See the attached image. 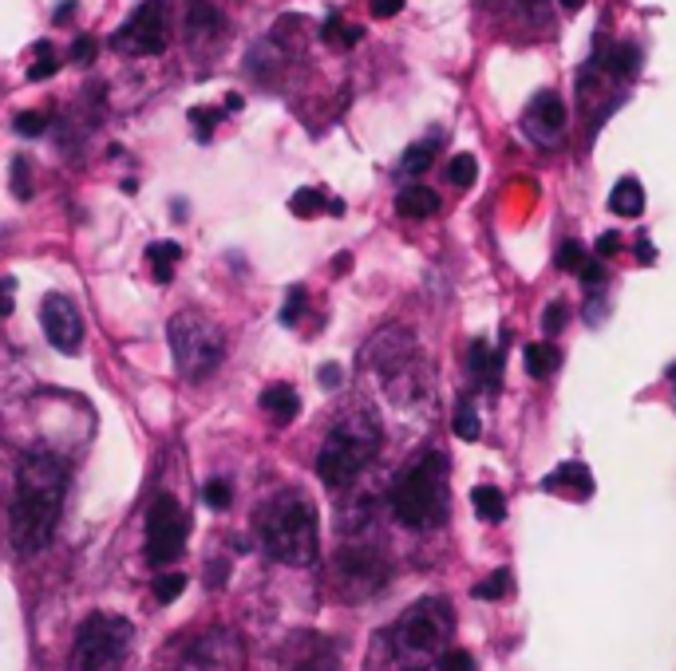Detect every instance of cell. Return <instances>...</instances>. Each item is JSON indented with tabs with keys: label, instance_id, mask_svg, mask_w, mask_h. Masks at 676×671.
<instances>
[{
	"label": "cell",
	"instance_id": "18",
	"mask_svg": "<svg viewBox=\"0 0 676 671\" xmlns=\"http://www.w3.org/2000/svg\"><path fill=\"white\" fill-rule=\"evenodd\" d=\"M609 209H614L617 217H641V209H645V190H641V182H637V178H621L614 187V194H609Z\"/></svg>",
	"mask_w": 676,
	"mask_h": 671
},
{
	"label": "cell",
	"instance_id": "33",
	"mask_svg": "<svg viewBox=\"0 0 676 671\" xmlns=\"http://www.w3.org/2000/svg\"><path fill=\"white\" fill-rule=\"evenodd\" d=\"M305 304H309V297H305V289H301V285H293V289H289V297H285V304H282V324H285V328H293V324L301 321Z\"/></svg>",
	"mask_w": 676,
	"mask_h": 671
},
{
	"label": "cell",
	"instance_id": "27",
	"mask_svg": "<svg viewBox=\"0 0 676 671\" xmlns=\"http://www.w3.org/2000/svg\"><path fill=\"white\" fill-rule=\"evenodd\" d=\"M448 178L455 182L459 190L475 187V178H479V163H475V155H455V158H451Z\"/></svg>",
	"mask_w": 676,
	"mask_h": 671
},
{
	"label": "cell",
	"instance_id": "21",
	"mask_svg": "<svg viewBox=\"0 0 676 671\" xmlns=\"http://www.w3.org/2000/svg\"><path fill=\"white\" fill-rule=\"evenodd\" d=\"M146 257H151V273H155V280L170 285V280H175V265H178V257H182V249H178V241H155V245L146 249Z\"/></svg>",
	"mask_w": 676,
	"mask_h": 671
},
{
	"label": "cell",
	"instance_id": "32",
	"mask_svg": "<svg viewBox=\"0 0 676 671\" xmlns=\"http://www.w3.org/2000/svg\"><path fill=\"white\" fill-rule=\"evenodd\" d=\"M321 36L329 44H341V48H348V44L360 40V28H344L341 16H329V21H324V28H321Z\"/></svg>",
	"mask_w": 676,
	"mask_h": 671
},
{
	"label": "cell",
	"instance_id": "13",
	"mask_svg": "<svg viewBox=\"0 0 676 671\" xmlns=\"http://www.w3.org/2000/svg\"><path fill=\"white\" fill-rule=\"evenodd\" d=\"M285 671H336V644L321 632H297L282 651Z\"/></svg>",
	"mask_w": 676,
	"mask_h": 671
},
{
	"label": "cell",
	"instance_id": "6",
	"mask_svg": "<svg viewBox=\"0 0 676 671\" xmlns=\"http://www.w3.org/2000/svg\"><path fill=\"white\" fill-rule=\"evenodd\" d=\"M131 644H135L131 620L115 612H92L75 632L72 671H119Z\"/></svg>",
	"mask_w": 676,
	"mask_h": 671
},
{
	"label": "cell",
	"instance_id": "28",
	"mask_svg": "<svg viewBox=\"0 0 676 671\" xmlns=\"http://www.w3.org/2000/svg\"><path fill=\"white\" fill-rule=\"evenodd\" d=\"M56 68H60V60H56L52 44L40 40V44H36V63L28 68V80H32V83H36V80H48V75H56Z\"/></svg>",
	"mask_w": 676,
	"mask_h": 671
},
{
	"label": "cell",
	"instance_id": "46",
	"mask_svg": "<svg viewBox=\"0 0 676 671\" xmlns=\"http://www.w3.org/2000/svg\"><path fill=\"white\" fill-rule=\"evenodd\" d=\"M637 253H641V261H653V245H649V241H641V245H637Z\"/></svg>",
	"mask_w": 676,
	"mask_h": 671
},
{
	"label": "cell",
	"instance_id": "3",
	"mask_svg": "<svg viewBox=\"0 0 676 671\" xmlns=\"http://www.w3.org/2000/svg\"><path fill=\"white\" fill-rule=\"evenodd\" d=\"M395 522L407 529H436L448 522V458L439 451H424L407 463L388 494Z\"/></svg>",
	"mask_w": 676,
	"mask_h": 671
},
{
	"label": "cell",
	"instance_id": "48",
	"mask_svg": "<svg viewBox=\"0 0 676 671\" xmlns=\"http://www.w3.org/2000/svg\"><path fill=\"white\" fill-rule=\"evenodd\" d=\"M668 375H673V380H676V363H673V368H668Z\"/></svg>",
	"mask_w": 676,
	"mask_h": 671
},
{
	"label": "cell",
	"instance_id": "8",
	"mask_svg": "<svg viewBox=\"0 0 676 671\" xmlns=\"http://www.w3.org/2000/svg\"><path fill=\"white\" fill-rule=\"evenodd\" d=\"M388 577H392V565H388L384 549L368 546V541H353L344 546L333 561V580L336 592L344 600H368L384 589Z\"/></svg>",
	"mask_w": 676,
	"mask_h": 671
},
{
	"label": "cell",
	"instance_id": "42",
	"mask_svg": "<svg viewBox=\"0 0 676 671\" xmlns=\"http://www.w3.org/2000/svg\"><path fill=\"white\" fill-rule=\"evenodd\" d=\"M400 9H404V0H372V16H380V21H384V16H395Z\"/></svg>",
	"mask_w": 676,
	"mask_h": 671
},
{
	"label": "cell",
	"instance_id": "4",
	"mask_svg": "<svg viewBox=\"0 0 676 671\" xmlns=\"http://www.w3.org/2000/svg\"><path fill=\"white\" fill-rule=\"evenodd\" d=\"M455 632V609L443 597H424L412 609L400 612L392 624V660L400 671L436 668L439 656L451 648Z\"/></svg>",
	"mask_w": 676,
	"mask_h": 671
},
{
	"label": "cell",
	"instance_id": "7",
	"mask_svg": "<svg viewBox=\"0 0 676 671\" xmlns=\"http://www.w3.org/2000/svg\"><path fill=\"white\" fill-rule=\"evenodd\" d=\"M170 351H175L178 372L187 380H206L226 356V336L210 316L202 312H178L170 321Z\"/></svg>",
	"mask_w": 676,
	"mask_h": 671
},
{
	"label": "cell",
	"instance_id": "19",
	"mask_svg": "<svg viewBox=\"0 0 676 671\" xmlns=\"http://www.w3.org/2000/svg\"><path fill=\"white\" fill-rule=\"evenodd\" d=\"M395 209L404 217H431L439 209V194L427 187H407L400 190V197H395Z\"/></svg>",
	"mask_w": 676,
	"mask_h": 671
},
{
	"label": "cell",
	"instance_id": "47",
	"mask_svg": "<svg viewBox=\"0 0 676 671\" xmlns=\"http://www.w3.org/2000/svg\"><path fill=\"white\" fill-rule=\"evenodd\" d=\"M558 4H562V9H582V4H585V0H558Z\"/></svg>",
	"mask_w": 676,
	"mask_h": 671
},
{
	"label": "cell",
	"instance_id": "2",
	"mask_svg": "<svg viewBox=\"0 0 676 671\" xmlns=\"http://www.w3.org/2000/svg\"><path fill=\"white\" fill-rule=\"evenodd\" d=\"M258 541L277 565H312L317 561V510L305 494L285 490L258 514Z\"/></svg>",
	"mask_w": 676,
	"mask_h": 671
},
{
	"label": "cell",
	"instance_id": "14",
	"mask_svg": "<svg viewBox=\"0 0 676 671\" xmlns=\"http://www.w3.org/2000/svg\"><path fill=\"white\" fill-rule=\"evenodd\" d=\"M522 127H526V134H531L538 146H554L566 131L562 99L554 92H538L531 99V107H526V115H522Z\"/></svg>",
	"mask_w": 676,
	"mask_h": 671
},
{
	"label": "cell",
	"instance_id": "41",
	"mask_svg": "<svg viewBox=\"0 0 676 671\" xmlns=\"http://www.w3.org/2000/svg\"><path fill=\"white\" fill-rule=\"evenodd\" d=\"M92 60H95V40H92V36H80V40L72 44V63L87 68Z\"/></svg>",
	"mask_w": 676,
	"mask_h": 671
},
{
	"label": "cell",
	"instance_id": "22",
	"mask_svg": "<svg viewBox=\"0 0 676 671\" xmlns=\"http://www.w3.org/2000/svg\"><path fill=\"white\" fill-rule=\"evenodd\" d=\"M222 28V12L210 4V0H190L187 9V32L190 36H210V32Z\"/></svg>",
	"mask_w": 676,
	"mask_h": 671
},
{
	"label": "cell",
	"instance_id": "1",
	"mask_svg": "<svg viewBox=\"0 0 676 671\" xmlns=\"http://www.w3.org/2000/svg\"><path fill=\"white\" fill-rule=\"evenodd\" d=\"M68 494V470L48 451L24 455L16 470V498H12V541L21 553H36L52 541Z\"/></svg>",
	"mask_w": 676,
	"mask_h": 671
},
{
	"label": "cell",
	"instance_id": "44",
	"mask_svg": "<svg viewBox=\"0 0 676 671\" xmlns=\"http://www.w3.org/2000/svg\"><path fill=\"white\" fill-rule=\"evenodd\" d=\"M321 383L329 387V392H333V387H341V368H336V363H324V368H321Z\"/></svg>",
	"mask_w": 676,
	"mask_h": 671
},
{
	"label": "cell",
	"instance_id": "29",
	"mask_svg": "<svg viewBox=\"0 0 676 671\" xmlns=\"http://www.w3.org/2000/svg\"><path fill=\"white\" fill-rule=\"evenodd\" d=\"M510 592V568H495L483 585H475V597L479 600H502Z\"/></svg>",
	"mask_w": 676,
	"mask_h": 671
},
{
	"label": "cell",
	"instance_id": "23",
	"mask_svg": "<svg viewBox=\"0 0 676 671\" xmlns=\"http://www.w3.org/2000/svg\"><path fill=\"white\" fill-rule=\"evenodd\" d=\"M289 209L297 217H317L321 209H329V214H341V202H329V197L321 194V190H312V187H305V190H297V194L289 197Z\"/></svg>",
	"mask_w": 676,
	"mask_h": 671
},
{
	"label": "cell",
	"instance_id": "31",
	"mask_svg": "<svg viewBox=\"0 0 676 671\" xmlns=\"http://www.w3.org/2000/svg\"><path fill=\"white\" fill-rule=\"evenodd\" d=\"M182 589H187V577H182V573H163V577L155 580L158 604H170V600H178V597H182Z\"/></svg>",
	"mask_w": 676,
	"mask_h": 671
},
{
	"label": "cell",
	"instance_id": "20",
	"mask_svg": "<svg viewBox=\"0 0 676 671\" xmlns=\"http://www.w3.org/2000/svg\"><path fill=\"white\" fill-rule=\"evenodd\" d=\"M471 506H475V514H479L483 522H490V526H499L502 517H507V498H502L499 486H475V490H471Z\"/></svg>",
	"mask_w": 676,
	"mask_h": 671
},
{
	"label": "cell",
	"instance_id": "11",
	"mask_svg": "<svg viewBox=\"0 0 676 671\" xmlns=\"http://www.w3.org/2000/svg\"><path fill=\"white\" fill-rule=\"evenodd\" d=\"M246 668V648L229 628L202 632L198 640L187 644V656L178 671H241Z\"/></svg>",
	"mask_w": 676,
	"mask_h": 671
},
{
	"label": "cell",
	"instance_id": "43",
	"mask_svg": "<svg viewBox=\"0 0 676 671\" xmlns=\"http://www.w3.org/2000/svg\"><path fill=\"white\" fill-rule=\"evenodd\" d=\"M617 249H621V238H617V233H602V238H597V257H609Z\"/></svg>",
	"mask_w": 676,
	"mask_h": 671
},
{
	"label": "cell",
	"instance_id": "10",
	"mask_svg": "<svg viewBox=\"0 0 676 671\" xmlns=\"http://www.w3.org/2000/svg\"><path fill=\"white\" fill-rule=\"evenodd\" d=\"M170 28H167V4L163 0H146L131 12V21L115 32V48L127 56H158L167 52Z\"/></svg>",
	"mask_w": 676,
	"mask_h": 671
},
{
	"label": "cell",
	"instance_id": "24",
	"mask_svg": "<svg viewBox=\"0 0 676 671\" xmlns=\"http://www.w3.org/2000/svg\"><path fill=\"white\" fill-rule=\"evenodd\" d=\"M522 360H526V372H531L534 380H546V375L558 368V348H550V344H531V348L522 351Z\"/></svg>",
	"mask_w": 676,
	"mask_h": 671
},
{
	"label": "cell",
	"instance_id": "16",
	"mask_svg": "<svg viewBox=\"0 0 676 671\" xmlns=\"http://www.w3.org/2000/svg\"><path fill=\"white\" fill-rule=\"evenodd\" d=\"M261 411L273 415L277 423H293V419L301 415V395H297V387H289V383H273V387L261 392Z\"/></svg>",
	"mask_w": 676,
	"mask_h": 671
},
{
	"label": "cell",
	"instance_id": "17",
	"mask_svg": "<svg viewBox=\"0 0 676 671\" xmlns=\"http://www.w3.org/2000/svg\"><path fill=\"white\" fill-rule=\"evenodd\" d=\"M467 368H471V380L479 383V387H495L502 372V356L487 340H475L467 351Z\"/></svg>",
	"mask_w": 676,
	"mask_h": 671
},
{
	"label": "cell",
	"instance_id": "12",
	"mask_svg": "<svg viewBox=\"0 0 676 671\" xmlns=\"http://www.w3.org/2000/svg\"><path fill=\"white\" fill-rule=\"evenodd\" d=\"M40 324H44V336H48V344H52L56 351H68V356H72V351L84 344V316H80V309H75L63 292H48V297H44Z\"/></svg>",
	"mask_w": 676,
	"mask_h": 671
},
{
	"label": "cell",
	"instance_id": "40",
	"mask_svg": "<svg viewBox=\"0 0 676 671\" xmlns=\"http://www.w3.org/2000/svg\"><path fill=\"white\" fill-rule=\"evenodd\" d=\"M12 309H16V280L4 277V280H0V321H4V316H12Z\"/></svg>",
	"mask_w": 676,
	"mask_h": 671
},
{
	"label": "cell",
	"instance_id": "25",
	"mask_svg": "<svg viewBox=\"0 0 676 671\" xmlns=\"http://www.w3.org/2000/svg\"><path fill=\"white\" fill-rule=\"evenodd\" d=\"M439 155V143L436 139H427V143H416L404 151V175H424V170H431V163H436Z\"/></svg>",
	"mask_w": 676,
	"mask_h": 671
},
{
	"label": "cell",
	"instance_id": "5",
	"mask_svg": "<svg viewBox=\"0 0 676 671\" xmlns=\"http://www.w3.org/2000/svg\"><path fill=\"white\" fill-rule=\"evenodd\" d=\"M380 439H384L380 423L368 411H356L348 419H341L333 431L324 434L321 451H317V475H321V482L333 486V490L356 482V475L380 451Z\"/></svg>",
	"mask_w": 676,
	"mask_h": 671
},
{
	"label": "cell",
	"instance_id": "38",
	"mask_svg": "<svg viewBox=\"0 0 676 671\" xmlns=\"http://www.w3.org/2000/svg\"><path fill=\"white\" fill-rule=\"evenodd\" d=\"M218 119L222 115L206 111V107H194V111H190V123H194V131H198V143H210V131H214Z\"/></svg>",
	"mask_w": 676,
	"mask_h": 671
},
{
	"label": "cell",
	"instance_id": "26",
	"mask_svg": "<svg viewBox=\"0 0 676 671\" xmlns=\"http://www.w3.org/2000/svg\"><path fill=\"white\" fill-rule=\"evenodd\" d=\"M451 431L463 439V443H475L479 439V415H475V407H471L467 399L455 407V419H451Z\"/></svg>",
	"mask_w": 676,
	"mask_h": 671
},
{
	"label": "cell",
	"instance_id": "37",
	"mask_svg": "<svg viewBox=\"0 0 676 671\" xmlns=\"http://www.w3.org/2000/svg\"><path fill=\"white\" fill-rule=\"evenodd\" d=\"M12 194L28 202L32 197V182H28V158H12Z\"/></svg>",
	"mask_w": 676,
	"mask_h": 671
},
{
	"label": "cell",
	"instance_id": "15",
	"mask_svg": "<svg viewBox=\"0 0 676 671\" xmlns=\"http://www.w3.org/2000/svg\"><path fill=\"white\" fill-rule=\"evenodd\" d=\"M542 490H554V494H573V498H590L593 494V478H590V466L582 463H562L554 470Z\"/></svg>",
	"mask_w": 676,
	"mask_h": 671
},
{
	"label": "cell",
	"instance_id": "34",
	"mask_svg": "<svg viewBox=\"0 0 676 671\" xmlns=\"http://www.w3.org/2000/svg\"><path fill=\"white\" fill-rule=\"evenodd\" d=\"M48 131V115L44 111H21L16 115V134H24V139H36V134Z\"/></svg>",
	"mask_w": 676,
	"mask_h": 671
},
{
	"label": "cell",
	"instance_id": "35",
	"mask_svg": "<svg viewBox=\"0 0 676 671\" xmlns=\"http://www.w3.org/2000/svg\"><path fill=\"white\" fill-rule=\"evenodd\" d=\"M436 668L439 671H475V656H471V651H463V648H448L443 656H439Z\"/></svg>",
	"mask_w": 676,
	"mask_h": 671
},
{
	"label": "cell",
	"instance_id": "9",
	"mask_svg": "<svg viewBox=\"0 0 676 671\" xmlns=\"http://www.w3.org/2000/svg\"><path fill=\"white\" fill-rule=\"evenodd\" d=\"M190 537V517L170 494H158L146 510V561L151 565H170L182 558Z\"/></svg>",
	"mask_w": 676,
	"mask_h": 671
},
{
	"label": "cell",
	"instance_id": "30",
	"mask_svg": "<svg viewBox=\"0 0 676 671\" xmlns=\"http://www.w3.org/2000/svg\"><path fill=\"white\" fill-rule=\"evenodd\" d=\"M202 498H206L210 510H229V502H234V482H229V478H210Z\"/></svg>",
	"mask_w": 676,
	"mask_h": 671
},
{
	"label": "cell",
	"instance_id": "39",
	"mask_svg": "<svg viewBox=\"0 0 676 671\" xmlns=\"http://www.w3.org/2000/svg\"><path fill=\"white\" fill-rule=\"evenodd\" d=\"M566 328V304L558 300V304H546V312H542V332L546 336H558V332Z\"/></svg>",
	"mask_w": 676,
	"mask_h": 671
},
{
	"label": "cell",
	"instance_id": "36",
	"mask_svg": "<svg viewBox=\"0 0 676 671\" xmlns=\"http://www.w3.org/2000/svg\"><path fill=\"white\" fill-rule=\"evenodd\" d=\"M585 249L578 245V241H566L562 249H558V268H570V273H582L585 268Z\"/></svg>",
	"mask_w": 676,
	"mask_h": 671
},
{
	"label": "cell",
	"instance_id": "45",
	"mask_svg": "<svg viewBox=\"0 0 676 671\" xmlns=\"http://www.w3.org/2000/svg\"><path fill=\"white\" fill-rule=\"evenodd\" d=\"M514 4H519L522 12H531V16H542V12H546V0H514Z\"/></svg>",
	"mask_w": 676,
	"mask_h": 671
}]
</instances>
